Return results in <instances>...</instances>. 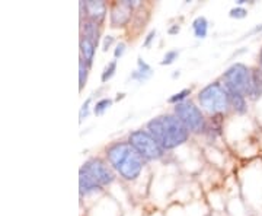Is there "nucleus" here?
I'll list each match as a JSON object with an SVG mask.
<instances>
[{
	"mask_svg": "<svg viewBox=\"0 0 262 216\" xmlns=\"http://www.w3.org/2000/svg\"><path fill=\"white\" fill-rule=\"evenodd\" d=\"M80 8L84 9L88 19L94 21L96 24H101L105 16H106V5L102 0H88V2H82Z\"/></svg>",
	"mask_w": 262,
	"mask_h": 216,
	"instance_id": "nucleus-9",
	"label": "nucleus"
},
{
	"mask_svg": "<svg viewBox=\"0 0 262 216\" xmlns=\"http://www.w3.org/2000/svg\"><path fill=\"white\" fill-rule=\"evenodd\" d=\"M79 187H80V194H89V193H94L96 190H101V186L92 180L86 172L80 171L79 172Z\"/></svg>",
	"mask_w": 262,
	"mask_h": 216,
	"instance_id": "nucleus-11",
	"label": "nucleus"
},
{
	"mask_svg": "<svg viewBox=\"0 0 262 216\" xmlns=\"http://www.w3.org/2000/svg\"><path fill=\"white\" fill-rule=\"evenodd\" d=\"M192 28H194V34L196 38H206L207 28H208V22L204 16H198V18L192 22Z\"/></svg>",
	"mask_w": 262,
	"mask_h": 216,
	"instance_id": "nucleus-15",
	"label": "nucleus"
},
{
	"mask_svg": "<svg viewBox=\"0 0 262 216\" xmlns=\"http://www.w3.org/2000/svg\"><path fill=\"white\" fill-rule=\"evenodd\" d=\"M113 105V100H110V98H103V100H101V101H98L96 103V105H95L94 111L96 115H102L110 107Z\"/></svg>",
	"mask_w": 262,
	"mask_h": 216,
	"instance_id": "nucleus-18",
	"label": "nucleus"
},
{
	"mask_svg": "<svg viewBox=\"0 0 262 216\" xmlns=\"http://www.w3.org/2000/svg\"><path fill=\"white\" fill-rule=\"evenodd\" d=\"M95 48H96V44L92 43L89 38H86V37L80 38V53H82V58L86 62V65H88L89 67H91L92 62H94Z\"/></svg>",
	"mask_w": 262,
	"mask_h": 216,
	"instance_id": "nucleus-13",
	"label": "nucleus"
},
{
	"mask_svg": "<svg viewBox=\"0 0 262 216\" xmlns=\"http://www.w3.org/2000/svg\"><path fill=\"white\" fill-rule=\"evenodd\" d=\"M124 51H125V44L124 43H120L118 46H117V48H115V51H114V56L117 57H121L122 54H124Z\"/></svg>",
	"mask_w": 262,
	"mask_h": 216,
	"instance_id": "nucleus-24",
	"label": "nucleus"
},
{
	"mask_svg": "<svg viewBox=\"0 0 262 216\" xmlns=\"http://www.w3.org/2000/svg\"><path fill=\"white\" fill-rule=\"evenodd\" d=\"M114 43V37H111V35H108V37H105V40H103V51H106L108 48L111 47V44Z\"/></svg>",
	"mask_w": 262,
	"mask_h": 216,
	"instance_id": "nucleus-25",
	"label": "nucleus"
},
{
	"mask_svg": "<svg viewBox=\"0 0 262 216\" xmlns=\"http://www.w3.org/2000/svg\"><path fill=\"white\" fill-rule=\"evenodd\" d=\"M175 114L189 132L201 133L206 130V120L201 110L191 101H184L175 105Z\"/></svg>",
	"mask_w": 262,
	"mask_h": 216,
	"instance_id": "nucleus-6",
	"label": "nucleus"
},
{
	"mask_svg": "<svg viewBox=\"0 0 262 216\" xmlns=\"http://www.w3.org/2000/svg\"><path fill=\"white\" fill-rule=\"evenodd\" d=\"M178 51L177 50H172V51H168L166 54H165V57H163V60L160 62V65H172L175 60H177V57H178Z\"/></svg>",
	"mask_w": 262,
	"mask_h": 216,
	"instance_id": "nucleus-21",
	"label": "nucleus"
},
{
	"mask_svg": "<svg viewBox=\"0 0 262 216\" xmlns=\"http://www.w3.org/2000/svg\"><path fill=\"white\" fill-rule=\"evenodd\" d=\"M229 15H230V18L242 19L248 15V10L244 9V8H241V6H237V8H233V9L230 10V13H229Z\"/></svg>",
	"mask_w": 262,
	"mask_h": 216,
	"instance_id": "nucleus-22",
	"label": "nucleus"
},
{
	"mask_svg": "<svg viewBox=\"0 0 262 216\" xmlns=\"http://www.w3.org/2000/svg\"><path fill=\"white\" fill-rule=\"evenodd\" d=\"M147 132L163 149H173L184 145L189 130L177 115H162L147 123Z\"/></svg>",
	"mask_w": 262,
	"mask_h": 216,
	"instance_id": "nucleus-1",
	"label": "nucleus"
},
{
	"mask_svg": "<svg viewBox=\"0 0 262 216\" xmlns=\"http://www.w3.org/2000/svg\"><path fill=\"white\" fill-rule=\"evenodd\" d=\"M80 171L86 172V174H88L92 180H95L101 187H102V186L111 184L114 181V179H115V175H114V172L111 171V168H110L103 161L98 160V158L86 161L83 164V167L80 168Z\"/></svg>",
	"mask_w": 262,
	"mask_h": 216,
	"instance_id": "nucleus-7",
	"label": "nucleus"
},
{
	"mask_svg": "<svg viewBox=\"0 0 262 216\" xmlns=\"http://www.w3.org/2000/svg\"><path fill=\"white\" fill-rule=\"evenodd\" d=\"M115 69H117V62H115V60L110 62V63L105 66V69H103L102 72V76H101L102 82H106V81H110V79L113 77L114 73H115Z\"/></svg>",
	"mask_w": 262,
	"mask_h": 216,
	"instance_id": "nucleus-19",
	"label": "nucleus"
},
{
	"mask_svg": "<svg viewBox=\"0 0 262 216\" xmlns=\"http://www.w3.org/2000/svg\"><path fill=\"white\" fill-rule=\"evenodd\" d=\"M198 101L204 110L215 115L226 113L230 107L229 94L225 86H222L219 82L207 85L204 89H201V92L198 94Z\"/></svg>",
	"mask_w": 262,
	"mask_h": 216,
	"instance_id": "nucleus-3",
	"label": "nucleus"
},
{
	"mask_svg": "<svg viewBox=\"0 0 262 216\" xmlns=\"http://www.w3.org/2000/svg\"><path fill=\"white\" fill-rule=\"evenodd\" d=\"M155 37H156V31H150V34L147 35V38H146V41L143 43V46H144V47H149L150 43H151V40H153Z\"/></svg>",
	"mask_w": 262,
	"mask_h": 216,
	"instance_id": "nucleus-26",
	"label": "nucleus"
},
{
	"mask_svg": "<svg viewBox=\"0 0 262 216\" xmlns=\"http://www.w3.org/2000/svg\"><path fill=\"white\" fill-rule=\"evenodd\" d=\"M189 94H191V89H184V91H181V92H178V94L172 95V96L169 98V103L170 104L184 103V100H185Z\"/></svg>",
	"mask_w": 262,
	"mask_h": 216,
	"instance_id": "nucleus-20",
	"label": "nucleus"
},
{
	"mask_svg": "<svg viewBox=\"0 0 262 216\" xmlns=\"http://www.w3.org/2000/svg\"><path fill=\"white\" fill-rule=\"evenodd\" d=\"M110 164L125 180H134L140 175L143 169V156L131 146L130 143H115L106 149Z\"/></svg>",
	"mask_w": 262,
	"mask_h": 216,
	"instance_id": "nucleus-2",
	"label": "nucleus"
},
{
	"mask_svg": "<svg viewBox=\"0 0 262 216\" xmlns=\"http://www.w3.org/2000/svg\"><path fill=\"white\" fill-rule=\"evenodd\" d=\"M262 96V69L261 67H255L252 69V84H251V92L249 96L253 101L259 100Z\"/></svg>",
	"mask_w": 262,
	"mask_h": 216,
	"instance_id": "nucleus-10",
	"label": "nucleus"
},
{
	"mask_svg": "<svg viewBox=\"0 0 262 216\" xmlns=\"http://www.w3.org/2000/svg\"><path fill=\"white\" fill-rule=\"evenodd\" d=\"M259 65H261V69H262V48H261V53H259Z\"/></svg>",
	"mask_w": 262,
	"mask_h": 216,
	"instance_id": "nucleus-28",
	"label": "nucleus"
},
{
	"mask_svg": "<svg viewBox=\"0 0 262 216\" xmlns=\"http://www.w3.org/2000/svg\"><path fill=\"white\" fill-rule=\"evenodd\" d=\"M151 73V69H150L141 58H139V70L133 75L134 79H139V81H144V79H147Z\"/></svg>",
	"mask_w": 262,
	"mask_h": 216,
	"instance_id": "nucleus-17",
	"label": "nucleus"
},
{
	"mask_svg": "<svg viewBox=\"0 0 262 216\" xmlns=\"http://www.w3.org/2000/svg\"><path fill=\"white\" fill-rule=\"evenodd\" d=\"M179 32V27L178 25H173L172 28L169 29V34H178Z\"/></svg>",
	"mask_w": 262,
	"mask_h": 216,
	"instance_id": "nucleus-27",
	"label": "nucleus"
},
{
	"mask_svg": "<svg viewBox=\"0 0 262 216\" xmlns=\"http://www.w3.org/2000/svg\"><path fill=\"white\" fill-rule=\"evenodd\" d=\"M229 94V100H230V107H233V110L237 114H245L248 111V104H246V98L245 95L239 94L236 91H230L226 89Z\"/></svg>",
	"mask_w": 262,
	"mask_h": 216,
	"instance_id": "nucleus-12",
	"label": "nucleus"
},
{
	"mask_svg": "<svg viewBox=\"0 0 262 216\" xmlns=\"http://www.w3.org/2000/svg\"><path fill=\"white\" fill-rule=\"evenodd\" d=\"M82 31H83V37L89 38L92 43L98 46V43H99V24L86 19L82 24Z\"/></svg>",
	"mask_w": 262,
	"mask_h": 216,
	"instance_id": "nucleus-14",
	"label": "nucleus"
},
{
	"mask_svg": "<svg viewBox=\"0 0 262 216\" xmlns=\"http://www.w3.org/2000/svg\"><path fill=\"white\" fill-rule=\"evenodd\" d=\"M122 96H124V94H118V96H117V100H118V101H120V100H121Z\"/></svg>",
	"mask_w": 262,
	"mask_h": 216,
	"instance_id": "nucleus-29",
	"label": "nucleus"
},
{
	"mask_svg": "<svg viewBox=\"0 0 262 216\" xmlns=\"http://www.w3.org/2000/svg\"><path fill=\"white\" fill-rule=\"evenodd\" d=\"M128 143L140 153L143 160H159L163 155V148L151 138L149 132H144V130L133 132L128 138Z\"/></svg>",
	"mask_w": 262,
	"mask_h": 216,
	"instance_id": "nucleus-5",
	"label": "nucleus"
},
{
	"mask_svg": "<svg viewBox=\"0 0 262 216\" xmlns=\"http://www.w3.org/2000/svg\"><path fill=\"white\" fill-rule=\"evenodd\" d=\"M91 101H92V98H88L86 101L82 105V108H80V122L88 117V114H89V105H91Z\"/></svg>",
	"mask_w": 262,
	"mask_h": 216,
	"instance_id": "nucleus-23",
	"label": "nucleus"
},
{
	"mask_svg": "<svg viewBox=\"0 0 262 216\" xmlns=\"http://www.w3.org/2000/svg\"><path fill=\"white\" fill-rule=\"evenodd\" d=\"M223 81L226 89L249 96L252 84V69L245 66L244 63H234L233 66H230L225 72Z\"/></svg>",
	"mask_w": 262,
	"mask_h": 216,
	"instance_id": "nucleus-4",
	"label": "nucleus"
},
{
	"mask_svg": "<svg viewBox=\"0 0 262 216\" xmlns=\"http://www.w3.org/2000/svg\"><path fill=\"white\" fill-rule=\"evenodd\" d=\"M136 6V2L122 0L118 2L111 10V24L113 27H124L131 18L133 8Z\"/></svg>",
	"mask_w": 262,
	"mask_h": 216,
	"instance_id": "nucleus-8",
	"label": "nucleus"
},
{
	"mask_svg": "<svg viewBox=\"0 0 262 216\" xmlns=\"http://www.w3.org/2000/svg\"><path fill=\"white\" fill-rule=\"evenodd\" d=\"M88 70H89V66L86 65L83 58H80L79 62V89L82 91L84 88V85L88 82Z\"/></svg>",
	"mask_w": 262,
	"mask_h": 216,
	"instance_id": "nucleus-16",
	"label": "nucleus"
}]
</instances>
